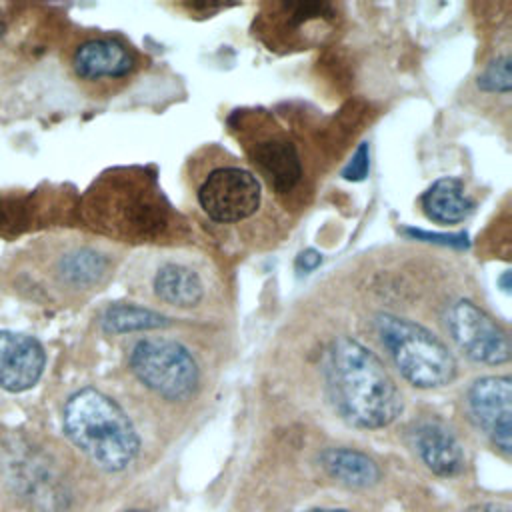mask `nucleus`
I'll list each match as a JSON object with an SVG mask.
<instances>
[{
  "label": "nucleus",
  "instance_id": "obj_1",
  "mask_svg": "<svg viewBox=\"0 0 512 512\" xmlns=\"http://www.w3.org/2000/svg\"><path fill=\"white\" fill-rule=\"evenodd\" d=\"M326 380L338 414L356 428H384L404 408L402 392L380 358L350 336L332 340Z\"/></svg>",
  "mask_w": 512,
  "mask_h": 512
},
{
  "label": "nucleus",
  "instance_id": "obj_2",
  "mask_svg": "<svg viewBox=\"0 0 512 512\" xmlns=\"http://www.w3.org/2000/svg\"><path fill=\"white\" fill-rule=\"evenodd\" d=\"M6 290L34 300H58L98 290L110 274V258L74 240H38L6 264Z\"/></svg>",
  "mask_w": 512,
  "mask_h": 512
},
{
  "label": "nucleus",
  "instance_id": "obj_3",
  "mask_svg": "<svg viewBox=\"0 0 512 512\" xmlns=\"http://www.w3.org/2000/svg\"><path fill=\"white\" fill-rule=\"evenodd\" d=\"M66 438L98 468L126 470L140 452V436L122 406L98 388L76 390L64 404Z\"/></svg>",
  "mask_w": 512,
  "mask_h": 512
},
{
  "label": "nucleus",
  "instance_id": "obj_4",
  "mask_svg": "<svg viewBox=\"0 0 512 512\" xmlns=\"http://www.w3.org/2000/svg\"><path fill=\"white\" fill-rule=\"evenodd\" d=\"M374 328L400 376L422 390L442 388L456 376V360L450 348L426 326L394 316L378 314Z\"/></svg>",
  "mask_w": 512,
  "mask_h": 512
},
{
  "label": "nucleus",
  "instance_id": "obj_5",
  "mask_svg": "<svg viewBox=\"0 0 512 512\" xmlns=\"http://www.w3.org/2000/svg\"><path fill=\"white\" fill-rule=\"evenodd\" d=\"M82 212L92 226L114 234H146L162 222L158 198L128 176H102L88 190Z\"/></svg>",
  "mask_w": 512,
  "mask_h": 512
},
{
  "label": "nucleus",
  "instance_id": "obj_6",
  "mask_svg": "<svg viewBox=\"0 0 512 512\" xmlns=\"http://www.w3.org/2000/svg\"><path fill=\"white\" fill-rule=\"evenodd\" d=\"M128 366L138 382L170 402L188 400L200 384L196 358L186 346L170 338L138 340L128 354Z\"/></svg>",
  "mask_w": 512,
  "mask_h": 512
},
{
  "label": "nucleus",
  "instance_id": "obj_7",
  "mask_svg": "<svg viewBox=\"0 0 512 512\" xmlns=\"http://www.w3.org/2000/svg\"><path fill=\"white\" fill-rule=\"evenodd\" d=\"M260 200V180L240 166L214 168L198 188L200 208L220 224H234L254 216Z\"/></svg>",
  "mask_w": 512,
  "mask_h": 512
},
{
  "label": "nucleus",
  "instance_id": "obj_8",
  "mask_svg": "<svg viewBox=\"0 0 512 512\" xmlns=\"http://www.w3.org/2000/svg\"><path fill=\"white\" fill-rule=\"evenodd\" d=\"M446 328L458 350L480 364L496 366L510 360L506 330L470 300H456L446 312Z\"/></svg>",
  "mask_w": 512,
  "mask_h": 512
},
{
  "label": "nucleus",
  "instance_id": "obj_9",
  "mask_svg": "<svg viewBox=\"0 0 512 512\" xmlns=\"http://www.w3.org/2000/svg\"><path fill=\"white\" fill-rule=\"evenodd\" d=\"M468 408L478 428L504 454L512 452V380L482 376L468 388Z\"/></svg>",
  "mask_w": 512,
  "mask_h": 512
},
{
  "label": "nucleus",
  "instance_id": "obj_10",
  "mask_svg": "<svg viewBox=\"0 0 512 512\" xmlns=\"http://www.w3.org/2000/svg\"><path fill=\"white\" fill-rule=\"evenodd\" d=\"M136 54L118 38H88L70 54V70L84 86H104L126 80L136 70Z\"/></svg>",
  "mask_w": 512,
  "mask_h": 512
},
{
  "label": "nucleus",
  "instance_id": "obj_11",
  "mask_svg": "<svg viewBox=\"0 0 512 512\" xmlns=\"http://www.w3.org/2000/svg\"><path fill=\"white\" fill-rule=\"evenodd\" d=\"M246 152L278 194L292 192L302 180L300 154L280 130L256 132L246 140Z\"/></svg>",
  "mask_w": 512,
  "mask_h": 512
},
{
  "label": "nucleus",
  "instance_id": "obj_12",
  "mask_svg": "<svg viewBox=\"0 0 512 512\" xmlns=\"http://www.w3.org/2000/svg\"><path fill=\"white\" fill-rule=\"evenodd\" d=\"M46 366V352L38 338L0 330V388L24 392L38 384Z\"/></svg>",
  "mask_w": 512,
  "mask_h": 512
},
{
  "label": "nucleus",
  "instance_id": "obj_13",
  "mask_svg": "<svg viewBox=\"0 0 512 512\" xmlns=\"http://www.w3.org/2000/svg\"><path fill=\"white\" fill-rule=\"evenodd\" d=\"M416 454L436 476L452 478L464 472L466 454L460 440L436 420L420 422L412 434Z\"/></svg>",
  "mask_w": 512,
  "mask_h": 512
},
{
  "label": "nucleus",
  "instance_id": "obj_14",
  "mask_svg": "<svg viewBox=\"0 0 512 512\" xmlns=\"http://www.w3.org/2000/svg\"><path fill=\"white\" fill-rule=\"evenodd\" d=\"M152 290L160 302L176 308H194L206 294L202 276L182 262L160 264L152 278Z\"/></svg>",
  "mask_w": 512,
  "mask_h": 512
},
{
  "label": "nucleus",
  "instance_id": "obj_15",
  "mask_svg": "<svg viewBox=\"0 0 512 512\" xmlns=\"http://www.w3.org/2000/svg\"><path fill=\"white\" fill-rule=\"evenodd\" d=\"M320 466L332 480L348 488H372L382 478V470L372 456L346 446L326 448L320 454Z\"/></svg>",
  "mask_w": 512,
  "mask_h": 512
},
{
  "label": "nucleus",
  "instance_id": "obj_16",
  "mask_svg": "<svg viewBox=\"0 0 512 512\" xmlns=\"http://www.w3.org/2000/svg\"><path fill=\"white\" fill-rule=\"evenodd\" d=\"M424 214L440 224H458L474 208V202L468 198L462 180L458 178H440L436 180L422 196Z\"/></svg>",
  "mask_w": 512,
  "mask_h": 512
},
{
  "label": "nucleus",
  "instance_id": "obj_17",
  "mask_svg": "<svg viewBox=\"0 0 512 512\" xmlns=\"http://www.w3.org/2000/svg\"><path fill=\"white\" fill-rule=\"evenodd\" d=\"M170 320L154 310L134 304H112L102 314V328L108 334H126L138 330H154L168 326Z\"/></svg>",
  "mask_w": 512,
  "mask_h": 512
},
{
  "label": "nucleus",
  "instance_id": "obj_18",
  "mask_svg": "<svg viewBox=\"0 0 512 512\" xmlns=\"http://www.w3.org/2000/svg\"><path fill=\"white\" fill-rule=\"evenodd\" d=\"M512 86V72H510V56L496 58L490 62L484 72L478 76V88L484 92H502L508 94Z\"/></svg>",
  "mask_w": 512,
  "mask_h": 512
},
{
  "label": "nucleus",
  "instance_id": "obj_19",
  "mask_svg": "<svg viewBox=\"0 0 512 512\" xmlns=\"http://www.w3.org/2000/svg\"><path fill=\"white\" fill-rule=\"evenodd\" d=\"M368 172V144H360L356 154L352 156V160L348 162V166L344 168L342 176L346 180H362Z\"/></svg>",
  "mask_w": 512,
  "mask_h": 512
},
{
  "label": "nucleus",
  "instance_id": "obj_20",
  "mask_svg": "<svg viewBox=\"0 0 512 512\" xmlns=\"http://www.w3.org/2000/svg\"><path fill=\"white\" fill-rule=\"evenodd\" d=\"M462 512H512V508L504 502H476Z\"/></svg>",
  "mask_w": 512,
  "mask_h": 512
},
{
  "label": "nucleus",
  "instance_id": "obj_21",
  "mask_svg": "<svg viewBox=\"0 0 512 512\" xmlns=\"http://www.w3.org/2000/svg\"><path fill=\"white\" fill-rule=\"evenodd\" d=\"M320 262H322V256H320L316 250H306V252H302V254L298 256L296 266H298V270L310 272V270H314Z\"/></svg>",
  "mask_w": 512,
  "mask_h": 512
},
{
  "label": "nucleus",
  "instance_id": "obj_22",
  "mask_svg": "<svg viewBox=\"0 0 512 512\" xmlns=\"http://www.w3.org/2000/svg\"><path fill=\"white\" fill-rule=\"evenodd\" d=\"M304 512H350V510H346V508H310Z\"/></svg>",
  "mask_w": 512,
  "mask_h": 512
},
{
  "label": "nucleus",
  "instance_id": "obj_23",
  "mask_svg": "<svg viewBox=\"0 0 512 512\" xmlns=\"http://www.w3.org/2000/svg\"><path fill=\"white\" fill-rule=\"evenodd\" d=\"M124 512H152V510H144V508H132V510H124Z\"/></svg>",
  "mask_w": 512,
  "mask_h": 512
}]
</instances>
